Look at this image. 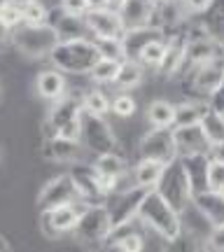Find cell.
Returning a JSON list of instances; mask_svg holds the SVG:
<instances>
[{
	"label": "cell",
	"instance_id": "1",
	"mask_svg": "<svg viewBox=\"0 0 224 252\" xmlns=\"http://www.w3.org/2000/svg\"><path fill=\"white\" fill-rule=\"evenodd\" d=\"M98 49L89 37L80 40H61L49 54V61L63 75H89L94 63L98 61Z\"/></svg>",
	"mask_w": 224,
	"mask_h": 252
},
{
	"label": "cell",
	"instance_id": "2",
	"mask_svg": "<svg viewBox=\"0 0 224 252\" xmlns=\"http://www.w3.org/2000/svg\"><path fill=\"white\" fill-rule=\"evenodd\" d=\"M138 220H140L143 226L152 229L157 236H161L163 241H170V238H175L182 231L180 213H175L154 189H150L147 196L143 198L140 210H138Z\"/></svg>",
	"mask_w": 224,
	"mask_h": 252
},
{
	"label": "cell",
	"instance_id": "3",
	"mask_svg": "<svg viewBox=\"0 0 224 252\" xmlns=\"http://www.w3.org/2000/svg\"><path fill=\"white\" fill-rule=\"evenodd\" d=\"M9 42L26 59H49L54 47L61 42V37H59V31L54 24H40V26L21 24L12 31Z\"/></svg>",
	"mask_w": 224,
	"mask_h": 252
},
{
	"label": "cell",
	"instance_id": "4",
	"mask_svg": "<svg viewBox=\"0 0 224 252\" xmlns=\"http://www.w3.org/2000/svg\"><path fill=\"white\" fill-rule=\"evenodd\" d=\"M80 143L94 157L117 152V135L105 117L91 115L87 110L80 112Z\"/></svg>",
	"mask_w": 224,
	"mask_h": 252
},
{
	"label": "cell",
	"instance_id": "5",
	"mask_svg": "<svg viewBox=\"0 0 224 252\" xmlns=\"http://www.w3.org/2000/svg\"><path fill=\"white\" fill-rule=\"evenodd\" d=\"M154 191H157L175 213H182V210L192 203V189H189L187 175H185V168H182V161H180V159L170 161L168 166L163 168Z\"/></svg>",
	"mask_w": 224,
	"mask_h": 252
},
{
	"label": "cell",
	"instance_id": "6",
	"mask_svg": "<svg viewBox=\"0 0 224 252\" xmlns=\"http://www.w3.org/2000/svg\"><path fill=\"white\" fill-rule=\"evenodd\" d=\"M112 222H110V213L105 203L98 206H84L77 220V226L72 229V236L80 241V243H105Z\"/></svg>",
	"mask_w": 224,
	"mask_h": 252
},
{
	"label": "cell",
	"instance_id": "7",
	"mask_svg": "<svg viewBox=\"0 0 224 252\" xmlns=\"http://www.w3.org/2000/svg\"><path fill=\"white\" fill-rule=\"evenodd\" d=\"M138 157L140 159H150V161H159L163 166L175 161L178 159V150H175L173 128H150L138 143Z\"/></svg>",
	"mask_w": 224,
	"mask_h": 252
},
{
	"label": "cell",
	"instance_id": "8",
	"mask_svg": "<svg viewBox=\"0 0 224 252\" xmlns=\"http://www.w3.org/2000/svg\"><path fill=\"white\" fill-rule=\"evenodd\" d=\"M147 191H150V189L131 185V187H126V189H122V191L112 194V196H108L105 206H108L112 229L126 224V222L138 220V210H140V203H143V198L147 196Z\"/></svg>",
	"mask_w": 224,
	"mask_h": 252
},
{
	"label": "cell",
	"instance_id": "9",
	"mask_svg": "<svg viewBox=\"0 0 224 252\" xmlns=\"http://www.w3.org/2000/svg\"><path fill=\"white\" fill-rule=\"evenodd\" d=\"M80 201V194L75 189V182L68 173H61L52 178L49 182H45V187L40 189L37 194V213H45V210H54V208L61 206H70V203H77Z\"/></svg>",
	"mask_w": 224,
	"mask_h": 252
},
{
	"label": "cell",
	"instance_id": "10",
	"mask_svg": "<svg viewBox=\"0 0 224 252\" xmlns=\"http://www.w3.org/2000/svg\"><path fill=\"white\" fill-rule=\"evenodd\" d=\"M87 203H70V206H61L54 208V210H45L40 213V229L47 238H61L65 234H72V229L77 226V220H80L82 208Z\"/></svg>",
	"mask_w": 224,
	"mask_h": 252
},
{
	"label": "cell",
	"instance_id": "11",
	"mask_svg": "<svg viewBox=\"0 0 224 252\" xmlns=\"http://www.w3.org/2000/svg\"><path fill=\"white\" fill-rule=\"evenodd\" d=\"M84 24H87V31L94 33L91 40H122L126 31L119 12L112 7L89 9L84 14Z\"/></svg>",
	"mask_w": 224,
	"mask_h": 252
},
{
	"label": "cell",
	"instance_id": "12",
	"mask_svg": "<svg viewBox=\"0 0 224 252\" xmlns=\"http://www.w3.org/2000/svg\"><path fill=\"white\" fill-rule=\"evenodd\" d=\"M187 21H189V12L182 0H161V2H154L150 24L159 28L163 35H173V33L182 31Z\"/></svg>",
	"mask_w": 224,
	"mask_h": 252
},
{
	"label": "cell",
	"instance_id": "13",
	"mask_svg": "<svg viewBox=\"0 0 224 252\" xmlns=\"http://www.w3.org/2000/svg\"><path fill=\"white\" fill-rule=\"evenodd\" d=\"M68 175L75 182V189L80 194V201L87 203V206H98V203H105L108 196L100 191L98 185V173L94 171L91 163H72Z\"/></svg>",
	"mask_w": 224,
	"mask_h": 252
},
{
	"label": "cell",
	"instance_id": "14",
	"mask_svg": "<svg viewBox=\"0 0 224 252\" xmlns=\"http://www.w3.org/2000/svg\"><path fill=\"white\" fill-rule=\"evenodd\" d=\"M40 152L45 159L56 163H87V150L80 140H65V138H59V135H49L45 138V143L40 147Z\"/></svg>",
	"mask_w": 224,
	"mask_h": 252
},
{
	"label": "cell",
	"instance_id": "15",
	"mask_svg": "<svg viewBox=\"0 0 224 252\" xmlns=\"http://www.w3.org/2000/svg\"><path fill=\"white\" fill-rule=\"evenodd\" d=\"M222 82H224V54L215 56V59L206 61L203 65H198L196 70H192V91L198 94L203 100H208L210 94H215Z\"/></svg>",
	"mask_w": 224,
	"mask_h": 252
},
{
	"label": "cell",
	"instance_id": "16",
	"mask_svg": "<svg viewBox=\"0 0 224 252\" xmlns=\"http://www.w3.org/2000/svg\"><path fill=\"white\" fill-rule=\"evenodd\" d=\"M80 112H82V96L65 94L59 100H54L49 105V112H47V119H45V138L54 135L59 128L75 122L80 117Z\"/></svg>",
	"mask_w": 224,
	"mask_h": 252
},
{
	"label": "cell",
	"instance_id": "17",
	"mask_svg": "<svg viewBox=\"0 0 224 252\" xmlns=\"http://www.w3.org/2000/svg\"><path fill=\"white\" fill-rule=\"evenodd\" d=\"M222 56V45L217 42L215 37H187V52L182 59V68L180 72H192L196 70L198 65H203L206 61Z\"/></svg>",
	"mask_w": 224,
	"mask_h": 252
},
{
	"label": "cell",
	"instance_id": "18",
	"mask_svg": "<svg viewBox=\"0 0 224 252\" xmlns=\"http://www.w3.org/2000/svg\"><path fill=\"white\" fill-rule=\"evenodd\" d=\"M163 33L157 26L147 24V26H138V28H126L124 35H122V49H124V59L138 61V56L145 47L154 42V40H163Z\"/></svg>",
	"mask_w": 224,
	"mask_h": 252
},
{
	"label": "cell",
	"instance_id": "19",
	"mask_svg": "<svg viewBox=\"0 0 224 252\" xmlns=\"http://www.w3.org/2000/svg\"><path fill=\"white\" fill-rule=\"evenodd\" d=\"M175 138V150L178 157H194V154H208V138L203 135L201 126H175L173 128Z\"/></svg>",
	"mask_w": 224,
	"mask_h": 252
},
{
	"label": "cell",
	"instance_id": "20",
	"mask_svg": "<svg viewBox=\"0 0 224 252\" xmlns=\"http://www.w3.org/2000/svg\"><path fill=\"white\" fill-rule=\"evenodd\" d=\"M185 52H187V35H185V28L173 33V35H166V52H163V61L159 65L161 75L166 77H173L178 75L180 68H182V59H185Z\"/></svg>",
	"mask_w": 224,
	"mask_h": 252
},
{
	"label": "cell",
	"instance_id": "21",
	"mask_svg": "<svg viewBox=\"0 0 224 252\" xmlns=\"http://www.w3.org/2000/svg\"><path fill=\"white\" fill-rule=\"evenodd\" d=\"M182 161V168H185V175H187L189 189H192V196L196 194H203L208 191V154H194V157H178Z\"/></svg>",
	"mask_w": 224,
	"mask_h": 252
},
{
	"label": "cell",
	"instance_id": "22",
	"mask_svg": "<svg viewBox=\"0 0 224 252\" xmlns=\"http://www.w3.org/2000/svg\"><path fill=\"white\" fill-rule=\"evenodd\" d=\"M35 89H37V96L42 100L54 103V100H59L61 96L68 94V82H65V75L61 70L52 68V70H42L37 75Z\"/></svg>",
	"mask_w": 224,
	"mask_h": 252
},
{
	"label": "cell",
	"instance_id": "23",
	"mask_svg": "<svg viewBox=\"0 0 224 252\" xmlns=\"http://www.w3.org/2000/svg\"><path fill=\"white\" fill-rule=\"evenodd\" d=\"M152 9H154V0H124L117 12L122 17L124 28H138L150 24Z\"/></svg>",
	"mask_w": 224,
	"mask_h": 252
},
{
	"label": "cell",
	"instance_id": "24",
	"mask_svg": "<svg viewBox=\"0 0 224 252\" xmlns=\"http://www.w3.org/2000/svg\"><path fill=\"white\" fill-rule=\"evenodd\" d=\"M192 203L198 208V213L206 217L210 226H222L224 224V196L220 191H203L192 196Z\"/></svg>",
	"mask_w": 224,
	"mask_h": 252
},
{
	"label": "cell",
	"instance_id": "25",
	"mask_svg": "<svg viewBox=\"0 0 224 252\" xmlns=\"http://www.w3.org/2000/svg\"><path fill=\"white\" fill-rule=\"evenodd\" d=\"M208 100H182V103H178L175 105V124H173V128L175 126H196L201 124V119L206 117L208 112Z\"/></svg>",
	"mask_w": 224,
	"mask_h": 252
},
{
	"label": "cell",
	"instance_id": "26",
	"mask_svg": "<svg viewBox=\"0 0 224 252\" xmlns=\"http://www.w3.org/2000/svg\"><path fill=\"white\" fill-rule=\"evenodd\" d=\"M143 77H145V68L140 65L138 61H131V59H124L119 63V70H117V77H115V87L119 91H128L131 89H138L143 84Z\"/></svg>",
	"mask_w": 224,
	"mask_h": 252
},
{
	"label": "cell",
	"instance_id": "27",
	"mask_svg": "<svg viewBox=\"0 0 224 252\" xmlns=\"http://www.w3.org/2000/svg\"><path fill=\"white\" fill-rule=\"evenodd\" d=\"M147 122L152 128H173L175 124V105L163 98H157L147 105Z\"/></svg>",
	"mask_w": 224,
	"mask_h": 252
},
{
	"label": "cell",
	"instance_id": "28",
	"mask_svg": "<svg viewBox=\"0 0 224 252\" xmlns=\"http://www.w3.org/2000/svg\"><path fill=\"white\" fill-rule=\"evenodd\" d=\"M163 168H166V166L159 161L140 159L133 168V185L135 187H143V189H154L157 182H159V178H161Z\"/></svg>",
	"mask_w": 224,
	"mask_h": 252
},
{
	"label": "cell",
	"instance_id": "29",
	"mask_svg": "<svg viewBox=\"0 0 224 252\" xmlns=\"http://www.w3.org/2000/svg\"><path fill=\"white\" fill-rule=\"evenodd\" d=\"M161 252H206V241L192 231H180L175 238L163 241Z\"/></svg>",
	"mask_w": 224,
	"mask_h": 252
},
{
	"label": "cell",
	"instance_id": "30",
	"mask_svg": "<svg viewBox=\"0 0 224 252\" xmlns=\"http://www.w3.org/2000/svg\"><path fill=\"white\" fill-rule=\"evenodd\" d=\"M91 166H94V171L98 173V175H117V178L126 175V171H128L124 157L119 152L98 154V157H94V163H91Z\"/></svg>",
	"mask_w": 224,
	"mask_h": 252
},
{
	"label": "cell",
	"instance_id": "31",
	"mask_svg": "<svg viewBox=\"0 0 224 252\" xmlns=\"http://www.w3.org/2000/svg\"><path fill=\"white\" fill-rule=\"evenodd\" d=\"M201 131L208 138V143L215 145V143H224V115L215 112V110H208L206 117L201 119Z\"/></svg>",
	"mask_w": 224,
	"mask_h": 252
},
{
	"label": "cell",
	"instance_id": "32",
	"mask_svg": "<svg viewBox=\"0 0 224 252\" xmlns=\"http://www.w3.org/2000/svg\"><path fill=\"white\" fill-rule=\"evenodd\" d=\"M201 21L206 24L208 33L215 37L217 42H222L224 40V0H215V2H213V7L203 14Z\"/></svg>",
	"mask_w": 224,
	"mask_h": 252
},
{
	"label": "cell",
	"instance_id": "33",
	"mask_svg": "<svg viewBox=\"0 0 224 252\" xmlns=\"http://www.w3.org/2000/svg\"><path fill=\"white\" fill-rule=\"evenodd\" d=\"M56 31H59V37L61 40H80V37H87V24H84V17L75 19V17H63L54 24Z\"/></svg>",
	"mask_w": 224,
	"mask_h": 252
},
{
	"label": "cell",
	"instance_id": "34",
	"mask_svg": "<svg viewBox=\"0 0 224 252\" xmlns=\"http://www.w3.org/2000/svg\"><path fill=\"white\" fill-rule=\"evenodd\" d=\"M82 110H87L91 115L105 117L110 112V98L100 89H89L87 94H82Z\"/></svg>",
	"mask_w": 224,
	"mask_h": 252
},
{
	"label": "cell",
	"instance_id": "35",
	"mask_svg": "<svg viewBox=\"0 0 224 252\" xmlns=\"http://www.w3.org/2000/svg\"><path fill=\"white\" fill-rule=\"evenodd\" d=\"M119 63H122V61L98 59V61L94 63V68L89 70L91 82H96V84H115L117 70H119Z\"/></svg>",
	"mask_w": 224,
	"mask_h": 252
},
{
	"label": "cell",
	"instance_id": "36",
	"mask_svg": "<svg viewBox=\"0 0 224 252\" xmlns=\"http://www.w3.org/2000/svg\"><path fill=\"white\" fill-rule=\"evenodd\" d=\"M163 52H166V37L163 40H154L145 47L140 56H138V63L143 68H152V70H159V65L163 61Z\"/></svg>",
	"mask_w": 224,
	"mask_h": 252
},
{
	"label": "cell",
	"instance_id": "37",
	"mask_svg": "<svg viewBox=\"0 0 224 252\" xmlns=\"http://www.w3.org/2000/svg\"><path fill=\"white\" fill-rule=\"evenodd\" d=\"M19 7H21V21H24V24H28V26L47 24V7L40 0H31V2L19 5Z\"/></svg>",
	"mask_w": 224,
	"mask_h": 252
},
{
	"label": "cell",
	"instance_id": "38",
	"mask_svg": "<svg viewBox=\"0 0 224 252\" xmlns=\"http://www.w3.org/2000/svg\"><path fill=\"white\" fill-rule=\"evenodd\" d=\"M110 110L115 112L117 117L122 119H128L135 115V110H138V103H135V98L131 96V94H126V91H119L115 98L110 100Z\"/></svg>",
	"mask_w": 224,
	"mask_h": 252
},
{
	"label": "cell",
	"instance_id": "39",
	"mask_svg": "<svg viewBox=\"0 0 224 252\" xmlns=\"http://www.w3.org/2000/svg\"><path fill=\"white\" fill-rule=\"evenodd\" d=\"M94 45H96V49H98L100 59H110V61H124L122 40H94Z\"/></svg>",
	"mask_w": 224,
	"mask_h": 252
},
{
	"label": "cell",
	"instance_id": "40",
	"mask_svg": "<svg viewBox=\"0 0 224 252\" xmlns=\"http://www.w3.org/2000/svg\"><path fill=\"white\" fill-rule=\"evenodd\" d=\"M224 185V163L210 161L208 163V191H220Z\"/></svg>",
	"mask_w": 224,
	"mask_h": 252
},
{
	"label": "cell",
	"instance_id": "41",
	"mask_svg": "<svg viewBox=\"0 0 224 252\" xmlns=\"http://www.w3.org/2000/svg\"><path fill=\"white\" fill-rule=\"evenodd\" d=\"M61 12L63 17L82 19L89 12V5H87V0H61Z\"/></svg>",
	"mask_w": 224,
	"mask_h": 252
},
{
	"label": "cell",
	"instance_id": "42",
	"mask_svg": "<svg viewBox=\"0 0 224 252\" xmlns=\"http://www.w3.org/2000/svg\"><path fill=\"white\" fill-rule=\"evenodd\" d=\"M0 21H2L9 31H14L17 26H21V24H24V21H21V7L14 5V2H9L7 7L0 12Z\"/></svg>",
	"mask_w": 224,
	"mask_h": 252
},
{
	"label": "cell",
	"instance_id": "43",
	"mask_svg": "<svg viewBox=\"0 0 224 252\" xmlns=\"http://www.w3.org/2000/svg\"><path fill=\"white\" fill-rule=\"evenodd\" d=\"M206 252H224V224L213 226L206 236Z\"/></svg>",
	"mask_w": 224,
	"mask_h": 252
},
{
	"label": "cell",
	"instance_id": "44",
	"mask_svg": "<svg viewBox=\"0 0 224 252\" xmlns=\"http://www.w3.org/2000/svg\"><path fill=\"white\" fill-rule=\"evenodd\" d=\"M182 2H185V7H187L189 17H203L208 9L213 7L215 0H182Z\"/></svg>",
	"mask_w": 224,
	"mask_h": 252
},
{
	"label": "cell",
	"instance_id": "45",
	"mask_svg": "<svg viewBox=\"0 0 224 252\" xmlns=\"http://www.w3.org/2000/svg\"><path fill=\"white\" fill-rule=\"evenodd\" d=\"M208 108L220 112V115H224V82L220 84V89H217L215 94L208 96Z\"/></svg>",
	"mask_w": 224,
	"mask_h": 252
},
{
	"label": "cell",
	"instance_id": "46",
	"mask_svg": "<svg viewBox=\"0 0 224 252\" xmlns=\"http://www.w3.org/2000/svg\"><path fill=\"white\" fill-rule=\"evenodd\" d=\"M208 159L217 163H224V143H215L208 147Z\"/></svg>",
	"mask_w": 224,
	"mask_h": 252
},
{
	"label": "cell",
	"instance_id": "47",
	"mask_svg": "<svg viewBox=\"0 0 224 252\" xmlns=\"http://www.w3.org/2000/svg\"><path fill=\"white\" fill-rule=\"evenodd\" d=\"M9 40H12V31H9V28L0 21V47H5Z\"/></svg>",
	"mask_w": 224,
	"mask_h": 252
},
{
	"label": "cell",
	"instance_id": "48",
	"mask_svg": "<svg viewBox=\"0 0 224 252\" xmlns=\"http://www.w3.org/2000/svg\"><path fill=\"white\" fill-rule=\"evenodd\" d=\"M89 9H103V7H110V0H87Z\"/></svg>",
	"mask_w": 224,
	"mask_h": 252
},
{
	"label": "cell",
	"instance_id": "49",
	"mask_svg": "<svg viewBox=\"0 0 224 252\" xmlns=\"http://www.w3.org/2000/svg\"><path fill=\"white\" fill-rule=\"evenodd\" d=\"M122 2H124V0H110V7H112V9H119V7H122Z\"/></svg>",
	"mask_w": 224,
	"mask_h": 252
},
{
	"label": "cell",
	"instance_id": "50",
	"mask_svg": "<svg viewBox=\"0 0 224 252\" xmlns=\"http://www.w3.org/2000/svg\"><path fill=\"white\" fill-rule=\"evenodd\" d=\"M9 2H12V0H0V12H2V9H5V7H7Z\"/></svg>",
	"mask_w": 224,
	"mask_h": 252
},
{
	"label": "cell",
	"instance_id": "51",
	"mask_svg": "<svg viewBox=\"0 0 224 252\" xmlns=\"http://www.w3.org/2000/svg\"><path fill=\"white\" fill-rule=\"evenodd\" d=\"M14 5H26V2H31V0H12Z\"/></svg>",
	"mask_w": 224,
	"mask_h": 252
},
{
	"label": "cell",
	"instance_id": "52",
	"mask_svg": "<svg viewBox=\"0 0 224 252\" xmlns=\"http://www.w3.org/2000/svg\"><path fill=\"white\" fill-rule=\"evenodd\" d=\"M220 194H222V196H224V185H222V187H220Z\"/></svg>",
	"mask_w": 224,
	"mask_h": 252
},
{
	"label": "cell",
	"instance_id": "53",
	"mask_svg": "<svg viewBox=\"0 0 224 252\" xmlns=\"http://www.w3.org/2000/svg\"><path fill=\"white\" fill-rule=\"evenodd\" d=\"M220 45H222V54H224V40H222V42H220Z\"/></svg>",
	"mask_w": 224,
	"mask_h": 252
},
{
	"label": "cell",
	"instance_id": "54",
	"mask_svg": "<svg viewBox=\"0 0 224 252\" xmlns=\"http://www.w3.org/2000/svg\"><path fill=\"white\" fill-rule=\"evenodd\" d=\"M154 2H161V0H154Z\"/></svg>",
	"mask_w": 224,
	"mask_h": 252
},
{
	"label": "cell",
	"instance_id": "55",
	"mask_svg": "<svg viewBox=\"0 0 224 252\" xmlns=\"http://www.w3.org/2000/svg\"><path fill=\"white\" fill-rule=\"evenodd\" d=\"M0 238H2V236H0Z\"/></svg>",
	"mask_w": 224,
	"mask_h": 252
}]
</instances>
